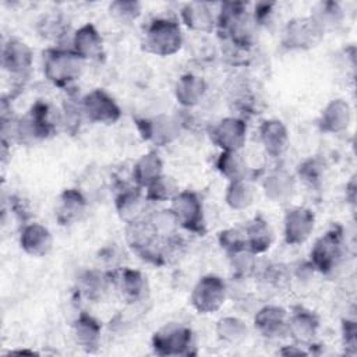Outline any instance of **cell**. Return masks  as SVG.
Returning <instances> with one entry per match:
<instances>
[{
	"instance_id": "cell-11",
	"label": "cell",
	"mask_w": 357,
	"mask_h": 357,
	"mask_svg": "<svg viewBox=\"0 0 357 357\" xmlns=\"http://www.w3.org/2000/svg\"><path fill=\"white\" fill-rule=\"evenodd\" d=\"M322 36L310 17H296L289 20L283 28L282 46L287 50H310L319 43Z\"/></svg>"
},
{
	"instance_id": "cell-44",
	"label": "cell",
	"mask_w": 357,
	"mask_h": 357,
	"mask_svg": "<svg viewBox=\"0 0 357 357\" xmlns=\"http://www.w3.org/2000/svg\"><path fill=\"white\" fill-rule=\"evenodd\" d=\"M8 354H29V356H33V354H36V353L32 351V350H13V351H10Z\"/></svg>"
},
{
	"instance_id": "cell-43",
	"label": "cell",
	"mask_w": 357,
	"mask_h": 357,
	"mask_svg": "<svg viewBox=\"0 0 357 357\" xmlns=\"http://www.w3.org/2000/svg\"><path fill=\"white\" fill-rule=\"evenodd\" d=\"M346 197H347L349 202H351V204L354 202V198H356V180H354V176L346 184Z\"/></svg>"
},
{
	"instance_id": "cell-19",
	"label": "cell",
	"mask_w": 357,
	"mask_h": 357,
	"mask_svg": "<svg viewBox=\"0 0 357 357\" xmlns=\"http://www.w3.org/2000/svg\"><path fill=\"white\" fill-rule=\"evenodd\" d=\"M18 244L26 255L42 258L52 251L53 236L46 226L38 222H28L21 227Z\"/></svg>"
},
{
	"instance_id": "cell-41",
	"label": "cell",
	"mask_w": 357,
	"mask_h": 357,
	"mask_svg": "<svg viewBox=\"0 0 357 357\" xmlns=\"http://www.w3.org/2000/svg\"><path fill=\"white\" fill-rule=\"evenodd\" d=\"M342 342L349 353L354 354L357 349V328L356 322L351 319L342 321Z\"/></svg>"
},
{
	"instance_id": "cell-9",
	"label": "cell",
	"mask_w": 357,
	"mask_h": 357,
	"mask_svg": "<svg viewBox=\"0 0 357 357\" xmlns=\"http://www.w3.org/2000/svg\"><path fill=\"white\" fill-rule=\"evenodd\" d=\"M247 130L245 120L236 116H227L212 126L209 130V139L222 152H237L245 145Z\"/></svg>"
},
{
	"instance_id": "cell-25",
	"label": "cell",
	"mask_w": 357,
	"mask_h": 357,
	"mask_svg": "<svg viewBox=\"0 0 357 357\" xmlns=\"http://www.w3.org/2000/svg\"><path fill=\"white\" fill-rule=\"evenodd\" d=\"M248 251L255 255L265 254L275 243V229L262 215L254 216L244 229Z\"/></svg>"
},
{
	"instance_id": "cell-2",
	"label": "cell",
	"mask_w": 357,
	"mask_h": 357,
	"mask_svg": "<svg viewBox=\"0 0 357 357\" xmlns=\"http://www.w3.org/2000/svg\"><path fill=\"white\" fill-rule=\"evenodd\" d=\"M85 60L73 49L60 46L43 52V75L56 88L70 89L82 75Z\"/></svg>"
},
{
	"instance_id": "cell-42",
	"label": "cell",
	"mask_w": 357,
	"mask_h": 357,
	"mask_svg": "<svg viewBox=\"0 0 357 357\" xmlns=\"http://www.w3.org/2000/svg\"><path fill=\"white\" fill-rule=\"evenodd\" d=\"M278 353L282 354V356H307V354H308V351H305V350L303 349V346H298V344H296V343L283 346Z\"/></svg>"
},
{
	"instance_id": "cell-31",
	"label": "cell",
	"mask_w": 357,
	"mask_h": 357,
	"mask_svg": "<svg viewBox=\"0 0 357 357\" xmlns=\"http://www.w3.org/2000/svg\"><path fill=\"white\" fill-rule=\"evenodd\" d=\"M215 333L220 342L230 346H237L248 337L250 329L244 319L234 315H226L216 321Z\"/></svg>"
},
{
	"instance_id": "cell-12",
	"label": "cell",
	"mask_w": 357,
	"mask_h": 357,
	"mask_svg": "<svg viewBox=\"0 0 357 357\" xmlns=\"http://www.w3.org/2000/svg\"><path fill=\"white\" fill-rule=\"evenodd\" d=\"M319 317L314 311L297 305L287 317L286 336H289L293 343L308 347L314 344V340L319 332Z\"/></svg>"
},
{
	"instance_id": "cell-21",
	"label": "cell",
	"mask_w": 357,
	"mask_h": 357,
	"mask_svg": "<svg viewBox=\"0 0 357 357\" xmlns=\"http://www.w3.org/2000/svg\"><path fill=\"white\" fill-rule=\"evenodd\" d=\"M71 43V49L85 61H99L105 56L103 38L92 22H86L75 29Z\"/></svg>"
},
{
	"instance_id": "cell-28",
	"label": "cell",
	"mask_w": 357,
	"mask_h": 357,
	"mask_svg": "<svg viewBox=\"0 0 357 357\" xmlns=\"http://www.w3.org/2000/svg\"><path fill=\"white\" fill-rule=\"evenodd\" d=\"M322 35L337 31L344 22V10L337 1H319L311 8L308 15Z\"/></svg>"
},
{
	"instance_id": "cell-22",
	"label": "cell",
	"mask_w": 357,
	"mask_h": 357,
	"mask_svg": "<svg viewBox=\"0 0 357 357\" xmlns=\"http://www.w3.org/2000/svg\"><path fill=\"white\" fill-rule=\"evenodd\" d=\"M71 333L75 344L85 353H96L102 340L100 322L88 312H81L71 325Z\"/></svg>"
},
{
	"instance_id": "cell-4",
	"label": "cell",
	"mask_w": 357,
	"mask_h": 357,
	"mask_svg": "<svg viewBox=\"0 0 357 357\" xmlns=\"http://www.w3.org/2000/svg\"><path fill=\"white\" fill-rule=\"evenodd\" d=\"M151 347L158 356L190 357L197 354L195 335L183 324H167L153 332Z\"/></svg>"
},
{
	"instance_id": "cell-39",
	"label": "cell",
	"mask_w": 357,
	"mask_h": 357,
	"mask_svg": "<svg viewBox=\"0 0 357 357\" xmlns=\"http://www.w3.org/2000/svg\"><path fill=\"white\" fill-rule=\"evenodd\" d=\"M230 266L236 276L248 278L257 271V255L245 250L229 257Z\"/></svg>"
},
{
	"instance_id": "cell-23",
	"label": "cell",
	"mask_w": 357,
	"mask_h": 357,
	"mask_svg": "<svg viewBox=\"0 0 357 357\" xmlns=\"http://www.w3.org/2000/svg\"><path fill=\"white\" fill-rule=\"evenodd\" d=\"M258 137L264 151L272 156H282L290 142V134L286 124L279 119H266L258 127Z\"/></svg>"
},
{
	"instance_id": "cell-34",
	"label": "cell",
	"mask_w": 357,
	"mask_h": 357,
	"mask_svg": "<svg viewBox=\"0 0 357 357\" xmlns=\"http://www.w3.org/2000/svg\"><path fill=\"white\" fill-rule=\"evenodd\" d=\"M36 31L43 39L59 42L68 32V21L60 13H47L38 20Z\"/></svg>"
},
{
	"instance_id": "cell-3",
	"label": "cell",
	"mask_w": 357,
	"mask_h": 357,
	"mask_svg": "<svg viewBox=\"0 0 357 357\" xmlns=\"http://www.w3.org/2000/svg\"><path fill=\"white\" fill-rule=\"evenodd\" d=\"M184 35L177 21L172 18H155L144 32L142 49L159 57H169L181 50Z\"/></svg>"
},
{
	"instance_id": "cell-40",
	"label": "cell",
	"mask_w": 357,
	"mask_h": 357,
	"mask_svg": "<svg viewBox=\"0 0 357 357\" xmlns=\"http://www.w3.org/2000/svg\"><path fill=\"white\" fill-rule=\"evenodd\" d=\"M82 119L85 117L81 106V99L78 103H73V102L64 103L63 112H61V127H64L66 131L73 134L77 132L79 130Z\"/></svg>"
},
{
	"instance_id": "cell-27",
	"label": "cell",
	"mask_w": 357,
	"mask_h": 357,
	"mask_svg": "<svg viewBox=\"0 0 357 357\" xmlns=\"http://www.w3.org/2000/svg\"><path fill=\"white\" fill-rule=\"evenodd\" d=\"M262 190L272 202L284 204L289 202L296 192V180L289 172L275 169L264 178Z\"/></svg>"
},
{
	"instance_id": "cell-32",
	"label": "cell",
	"mask_w": 357,
	"mask_h": 357,
	"mask_svg": "<svg viewBox=\"0 0 357 357\" xmlns=\"http://www.w3.org/2000/svg\"><path fill=\"white\" fill-rule=\"evenodd\" d=\"M257 190L251 180L229 181L225 191V202L233 211H245L255 201Z\"/></svg>"
},
{
	"instance_id": "cell-24",
	"label": "cell",
	"mask_w": 357,
	"mask_h": 357,
	"mask_svg": "<svg viewBox=\"0 0 357 357\" xmlns=\"http://www.w3.org/2000/svg\"><path fill=\"white\" fill-rule=\"evenodd\" d=\"M351 117L353 114L349 102L342 98L332 99L322 109L318 119V127L326 134H342L350 127Z\"/></svg>"
},
{
	"instance_id": "cell-38",
	"label": "cell",
	"mask_w": 357,
	"mask_h": 357,
	"mask_svg": "<svg viewBox=\"0 0 357 357\" xmlns=\"http://www.w3.org/2000/svg\"><path fill=\"white\" fill-rule=\"evenodd\" d=\"M300 178L310 187H319L324 177V163L317 158H308L298 165Z\"/></svg>"
},
{
	"instance_id": "cell-13",
	"label": "cell",
	"mask_w": 357,
	"mask_h": 357,
	"mask_svg": "<svg viewBox=\"0 0 357 357\" xmlns=\"http://www.w3.org/2000/svg\"><path fill=\"white\" fill-rule=\"evenodd\" d=\"M113 287L123 301L127 304H138L145 301L149 294V283L146 276L132 268H119L112 273Z\"/></svg>"
},
{
	"instance_id": "cell-16",
	"label": "cell",
	"mask_w": 357,
	"mask_h": 357,
	"mask_svg": "<svg viewBox=\"0 0 357 357\" xmlns=\"http://www.w3.org/2000/svg\"><path fill=\"white\" fill-rule=\"evenodd\" d=\"M88 205V199L81 190L66 188L57 197L54 218L60 226H73L84 219Z\"/></svg>"
},
{
	"instance_id": "cell-14",
	"label": "cell",
	"mask_w": 357,
	"mask_h": 357,
	"mask_svg": "<svg viewBox=\"0 0 357 357\" xmlns=\"http://www.w3.org/2000/svg\"><path fill=\"white\" fill-rule=\"evenodd\" d=\"M33 63L32 49L18 38H10L1 49V67L14 79H25Z\"/></svg>"
},
{
	"instance_id": "cell-8",
	"label": "cell",
	"mask_w": 357,
	"mask_h": 357,
	"mask_svg": "<svg viewBox=\"0 0 357 357\" xmlns=\"http://www.w3.org/2000/svg\"><path fill=\"white\" fill-rule=\"evenodd\" d=\"M85 120L95 124L110 126L121 119V107L105 89L95 88L81 98Z\"/></svg>"
},
{
	"instance_id": "cell-30",
	"label": "cell",
	"mask_w": 357,
	"mask_h": 357,
	"mask_svg": "<svg viewBox=\"0 0 357 357\" xmlns=\"http://www.w3.org/2000/svg\"><path fill=\"white\" fill-rule=\"evenodd\" d=\"M215 167L227 181L251 180V176H252V169L248 166L245 156L241 153V151H237V152L220 151V153L215 160Z\"/></svg>"
},
{
	"instance_id": "cell-20",
	"label": "cell",
	"mask_w": 357,
	"mask_h": 357,
	"mask_svg": "<svg viewBox=\"0 0 357 357\" xmlns=\"http://www.w3.org/2000/svg\"><path fill=\"white\" fill-rule=\"evenodd\" d=\"M216 14L213 6L206 1H190L180 10V20L185 28L197 33H209L216 29Z\"/></svg>"
},
{
	"instance_id": "cell-7",
	"label": "cell",
	"mask_w": 357,
	"mask_h": 357,
	"mask_svg": "<svg viewBox=\"0 0 357 357\" xmlns=\"http://www.w3.org/2000/svg\"><path fill=\"white\" fill-rule=\"evenodd\" d=\"M227 300L226 282L213 273L204 275L197 280L191 290L190 303L192 308L202 315L219 311Z\"/></svg>"
},
{
	"instance_id": "cell-29",
	"label": "cell",
	"mask_w": 357,
	"mask_h": 357,
	"mask_svg": "<svg viewBox=\"0 0 357 357\" xmlns=\"http://www.w3.org/2000/svg\"><path fill=\"white\" fill-rule=\"evenodd\" d=\"M163 172V160L156 151H148L141 155L132 166V181L138 188H146L152 181L159 178Z\"/></svg>"
},
{
	"instance_id": "cell-15",
	"label": "cell",
	"mask_w": 357,
	"mask_h": 357,
	"mask_svg": "<svg viewBox=\"0 0 357 357\" xmlns=\"http://www.w3.org/2000/svg\"><path fill=\"white\" fill-rule=\"evenodd\" d=\"M315 227V213L307 206H291L283 218V240L289 245L305 243Z\"/></svg>"
},
{
	"instance_id": "cell-1",
	"label": "cell",
	"mask_w": 357,
	"mask_h": 357,
	"mask_svg": "<svg viewBox=\"0 0 357 357\" xmlns=\"http://www.w3.org/2000/svg\"><path fill=\"white\" fill-rule=\"evenodd\" d=\"M257 28L247 4L241 1L220 3L216 14L218 32L240 50H248L255 43Z\"/></svg>"
},
{
	"instance_id": "cell-10",
	"label": "cell",
	"mask_w": 357,
	"mask_h": 357,
	"mask_svg": "<svg viewBox=\"0 0 357 357\" xmlns=\"http://www.w3.org/2000/svg\"><path fill=\"white\" fill-rule=\"evenodd\" d=\"M134 123L139 137L155 146H165L172 144L180 132L178 121L167 114L139 117L135 119Z\"/></svg>"
},
{
	"instance_id": "cell-36",
	"label": "cell",
	"mask_w": 357,
	"mask_h": 357,
	"mask_svg": "<svg viewBox=\"0 0 357 357\" xmlns=\"http://www.w3.org/2000/svg\"><path fill=\"white\" fill-rule=\"evenodd\" d=\"M109 14L120 24L134 22L142 11V6L134 0H116L109 4Z\"/></svg>"
},
{
	"instance_id": "cell-6",
	"label": "cell",
	"mask_w": 357,
	"mask_h": 357,
	"mask_svg": "<svg viewBox=\"0 0 357 357\" xmlns=\"http://www.w3.org/2000/svg\"><path fill=\"white\" fill-rule=\"evenodd\" d=\"M343 230L333 225L325 234L318 237L310 250V265L322 275H329L343 258Z\"/></svg>"
},
{
	"instance_id": "cell-5",
	"label": "cell",
	"mask_w": 357,
	"mask_h": 357,
	"mask_svg": "<svg viewBox=\"0 0 357 357\" xmlns=\"http://www.w3.org/2000/svg\"><path fill=\"white\" fill-rule=\"evenodd\" d=\"M177 226L184 230L204 236L206 233V219L202 197L194 190H181L170 201V208Z\"/></svg>"
},
{
	"instance_id": "cell-17",
	"label": "cell",
	"mask_w": 357,
	"mask_h": 357,
	"mask_svg": "<svg viewBox=\"0 0 357 357\" xmlns=\"http://www.w3.org/2000/svg\"><path fill=\"white\" fill-rule=\"evenodd\" d=\"M289 312L282 305L266 304L261 307L252 319L255 331L265 339H279L286 336Z\"/></svg>"
},
{
	"instance_id": "cell-18",
	"label": "cell",
	"mask_w": 357,
	"mask_h": 357,
	"mask_svg": "<svg viewBox=\"0 0 357 357\" xmlns=\"http://www.w3.org/2000/svg\"><path fill=\"white\" fill-rule=\"evenodd\" d=\"M148 204L149 201L138 187L124 188L114 198L116 213L126 225L144 220L148 216Z\"/></svg>"
},
{
	"instance_id": "cell-33",
	"label": "cell",
	"mask_w": 357,
	"mask_h": 357,
	"mask_svg": "<svg viewBox=\"0 0 357 357\" xmlns=\"http://www.w3.org/2000/svg\"><path fill=\"white\" fill-rule=\"evenodd\" d=\"M113 287L112 273H103L99 271H86L78 279V290L88 298L98 301L107 290Z\"/></svg>"
},
{
	"instance_id": "cell-26",
	"label": "cell",
	"mask_w": 357,
	"mask_h": 357,
	"mask_svg": "<svg viewBox=\"0 0 357 357\" xmlns=\"http://www.w3.org/2000/svg\"><path fill=\"white\" fill-rule=\"evenodd\" d=\"M206 81L192 73L183 74L174 85V98L181 107L191 109L201 103L206 93Z\"/></svg>"
},
{
	"instance_id": "cell-37",
	"label": "cell",
	"mask_w": 357,
	"mask_h": 357,
	"mask_svg": "<svg viewBox=\"0 0 357 357\" xmlns=\"http://www.w3.org/2000/svg\"><path fill=\"white\" fill-rule=\"evenodd\" d=\"M218 243L220 248L226 252L227 257H231L234 254H238L241 251L248 250L245 243V234L244 230L229 227L218 233Z\"/></svg>"
},
{
	"instance_id": "cell-35",
	"label": "cell",
	"mask_w": 357,
	"mask_h": 357,
	"mask_svg": "<svg viewBox=\"0 0 357 357\" xmlns=\"http://www.w3.org/2000/svg\"><path fill=\"white\" fill-rule=\"evenodd\" d=\"M178 185L174 181L173 177L167 174H162L159 178L152 181L146 188H145V198L151 204H160V202H167L172 201L173 197L178 192Z\"/></svg>"
}]
</instances>
